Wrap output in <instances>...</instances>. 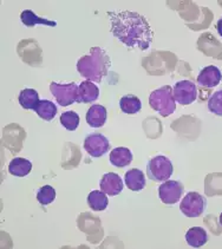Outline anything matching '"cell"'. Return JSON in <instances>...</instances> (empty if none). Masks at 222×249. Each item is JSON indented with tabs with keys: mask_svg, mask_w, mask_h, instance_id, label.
I'll return each mask as SVG.
<instances>
[{
	"mask_svg": "<svg viewBox=\"0 0 222 249\" xmlns=\"http://www.w3.org/2000/svg\"><path fill=\"white\" fill-rule=\"evenodd\" d=\"M222 79L220 69L215 65H209L204 68L198 76V84L202 88L212 89L218 87Z\"/></svg>",
	"mask_w": 222,
	"mask_h": 249,
	"instance_id": "cell-10",
	"label": "cell"
},
{
	"mask_svg": "<svg viewBox=\"0 0 222 249\" xmlns=\"http://www.w3.org/2000/svg\"><path fill=\"white\" fill-rule=\"evenodd\" d=\"M32 170V163L26 159H21V157H16L8 164V171L11 175L17 177H24L27 176Z\"/></svg>",
	"mask_w": 222,
	"mask_h": 249,
	"instance_id": "cell-17",
	"label": "cell"
},
{
	"mask_svg": "<svg viewBox=\"0 0 222 249\" xmlns=\"http://www.w3.org/2000/svg\"><path fill=\"white\" fill-rule=\"evenodd\" d=\"M101 190L109 196H116L123 190V181L115 173L104 174L101 179Z\"/></svg>",
	"mask_w": 222,
	"mask_h": 249,
	"instance_id": "cell-11",
	"label": "cell"
},
{
	"mask_svg": "<svg viewBox=\"0 0 222 249\" xmlns=\"http://www.w3.org/2000/svg\"><path fill=\"white\" fill-rule=\"evenodd\" d=\"M132 162V153L130 149L119 146L111 150L110 153V163L113 167L124 168Z\"/></svg>",
	"mask_w": 222,
	"mask_h": 249,
	"instance_id": "cell-14",
	"label": "cell"
},
{
	"mask_svg": "<svg viewBox=\"0 0 222 249\" xmlns=\"http://www.w3.org/2000/svg\"><path fill=\"white\" fill-rule=\"evenodd\" d=\"M20 20L21 23L27 27L36 26V25H46V26L55 27L56 25H57L55 20H49V19L40 18V17H38L31 10H24L20 15Z\"/></svg>",
	"mask_w": 222,
	"mask_h": 249,
	"instance_id": "cell-18",
	"label": "cell"
},
{
	"mask_svg": "<svg viewBox=\"0 0 222 249\" xmlns=\"http://www.w3.org/2000/svg\"><path fill=\"white\" fill-rule=\"evenodd\" d=\"M185 241L190 247L199 248L208 242V234L202 227H191L185 233Z\"/></svg>",
	"mask_w": 222,
	"mask_h": 249,
	"instance_id": "cell-16",
	"label": "cell"
},
{
	"mask_svg": "<svg viewBox=\"0 0 222 249\" xmlns=\"http://www.w3.org/2000/svg\"><path fill=\"white\" fill-rule=\"evenodd\" d=\"M219 222H220V225L222 226V212H221V214H220V217H219Z\"/></svg>",
	"mask_w": 222,
	"mask_h": 249,
	"instance_id": "cell-27",
	"label": "cell"
},
{
	"mask_svg": "<svg viewBox=\"0 0 222 249\" xmlns=\"http://www.w3.org/2000/svg\"><path fill=\"white\" fill-rule=\"evenodd\" d=\"M185 189L181 182L166 181L159 187V197L166 204H175L181 200Z\"/></svg>",
	"mask_w": 222,
	"mask_h": 249,
	"instance_id": "cell-8",
	"label": "cell"
},
{
	"mask_svg": "<svg viewBox=\"0 0 222 249\" xmlns=\"http://www.w3.org/2000/svg\"><path fill=\"white\" fill-rule=\"evenodd\" d=\"M175 102L181 105H189L198 98V87L191 81L177 82L173 88Z\"/></svg>",
	"mask_w": 222,
	"mask_h": 249,
	"instance_id": "cell-7",
	"label": "cell"
},
{
	"mask_svg": "<svg viewBox=\"0 0 222 249\" xmlns=\"http://www.w3.org/2000/svg\"><path fill=\"white\" fill-rule=\"evenodd\" d=\"M119 107L124 113L128 115H135V113L140 112L142 109V103H141L140 98L134 95H127L123 96L119 99Z\"/></svg>",
	"mask_w": 222,
	"mask_h": 249,
	"instance_id": "cell-20",
	"label": "cell"
},
{
	"mask_svg": "<svg viewBox=\"0 0 222 249\" xmlns=\"http://www.w3.org/2000/svg\"><path fill=\"white\" fill-rule=\"evenodd\" d=\"M110 57L101 48L91 49L90 53L83 56L77 62V71L92 83H101L108 74L110 68Z\"/></svg>",
	"mask_w": 222,
	"mask_h": 249,
	"instance_id": "cell-2",
	"label": "cell"
},
{
	"mask_svg": "<svg viewBox=\"0 0 222 249\" xmlns=\"http://www.w3.org/2000/svg\"><path fill=\"white\" fill-rule=\"evenodd\" d=\"M109 140L102 134H91L84 140L85 151L92 157H102L109 151Z\"/></svg>",
	"mask_w": 222,
	"mask_h": 249,
	"instance_id": "cell-9",
	"label": "cell"
},
{
	"mask_svg": "<svg viewBox=\"0 0 222 249\" xmlns=\"http://www.w3.org/2000/svg\"><path fill=\"white\" fill-rule=\"evenodd\" d=\"M19 104L26 110H35V107H37L38 103L40 102L39 95L36 90L33 89H24L20 91L18 97Z\"/></svg>",
	"mask_w": 222,
	"mask_h": 249,
	"instance_id": "cell-19",
	"label": "cell"
},
{
	"mask_svg": "<svg viewBox=\"0 0 222 249\" xmlns=\"http://www.w3.org/2000/svg\"><path fill=\"white\" fill-rule=\"evenodd\" d=\"M35 111L38 116L41 118V120L50 122L52 121L57 115L58 109L56 107L55 103H52L51 101H48V99H43L38 103L37 107H35Z\"/></svg>",
	"mask_w": 222,
	"mask_h": 249,
	"instance_id": "cell-22",
	"label": "cell"
},
{
	"mask_svg": "<svg viewBox=\"0 0 222 249\" xmlns=\"http://www.w3.org/2000/svg\"><path fill=\"white\" fill-rule=\"evenodd\" d=\"M207 208V200L201 194L190 192L183 197L180 210L185 216L194 218L201 216Z\"/></svg>",
	"mask_w": 222,
	"mask_h": 249,
	"instance_id": "cell-6",
	"label": "cell"
},
{
	"mask_svg": "<svg viewBox=\"0 0 222 249\" xmlns=\"http://www.w3.org/2000/svg\"><path fill=\"white\" fill-rule=\"evenodd\" d=\"M99 97V89L90 81H84L78 85V103H92Z\"/></svg>",
	"mask_w": 222,
	"mask_h": 249,
	"instance_id": "cell-15",
	"label": "cell"
},
{
	"mask_svg": "<svg viewBox=\"0 0 222 249\" xmlns=\"http://www.w3.org/2000/svg\"><path fill=\"white\" fill-rule=\"evenodd\" d=\"M149 104L154 111L159 112L163 117H168L176 110V102H175L173 88L169 85L157 89L152 91L149 97Z\"/></svg>",
	"mask_w": 222,
	"mask_h": 249,
	"instance_id": "cell-3",
	"label": "cell"
},
{
	"mask_svg": "<svg viewBox=\"0 0 222 249\" xmlns=\"http://www.w3.org/2000/svg\"><path fill=\"white\" fill-rule=\"evenodd\" d=\"M37 200L43 206H48L56 200V190L51 185H44L37 193Z\"/></svg>",
	"mask_w": 222,
	"mask_h": 249,
	"instance_id": "cell-24",
	"label": "cell"
},
{
	"mask_svg": "<svg viewBox=\"0 0 222 249\" xmlns=\"http://www.w3.org/2000/svg\"><path fill=\"white\" fill-rule=\"evenodd\" d=\"M111 33L129 49L146 51L150 48L154 33L147 18L132 11H108Z\"/></svg>",
	"mask_w": 222,
	"mask_h": 249,
	"instance_id": "cell-1",
	"label": "cell"
},
{
	"mask_svg": "<svg viewBox=\"0 0 222 249\" xmlns=\"http://www.w3.org/2000/svg\"><path fill=\"white\" fill-rule=\"evenodd\" d=\"M85 118H87L88 124L91 128H101L107 122V109L103 105H92L88 110Z\"/></svg>",
	"mask_w": 222,
	"mask_h": 249,
	"instance_id": "cell-13",
	"label": "cell"
},
{
	"mask_svg": "<svg viewBox=\"0 0 222 249\" xmlns=\"http://www.w3.org/2000/svg\"><path fill=\"white\" fill-rule=\"evenodd\" d=\"M50 91H51V93L60 107H65L79 102L78 85L76 83H69V84L51 83L50 84Z\"/></svg>",
	"mask_w": 222,
	"mask_h": 249,
	"instance_id": "cell-5",
	"label": "cell"
},
{
	"mask_svg": "<svg viewBox=\"0 0 222 249\" xmlns=\"http://www.w3.org/2000/svg\"><path fill=\"white\" fill-rule=\"evenodd\" d=\"M88 204L91 209L95 212H103L107 209L109 201H108V196L104 192H99V190H93L88 195Z\"/></svg>",
	"mask_w": 222,
	"mask_h": 249,
	"instance_id": "cell-21",
	"label": "cell"
},
{
	"mask_svg": "<svg viewBox=\"0 0 222 249\" xmlns=\"http://www.w3.org/2000/svg\"><path fill=\"white\" fill-rule=\"evenodd\" d=\"M216 30H218L219 35H220L222 37V17L220 19H219L218 23H216Z\"/></svg>",
	"mask_w": 222,
	"mask_h": 249,
	"instance_id": "cell-26",
	"label": "cell"
},
{
	"mask_svg": "<svg viewBox=\"0 0 222 249\" xmlns=\"http://www.w3.org/2000/svg\"><path fill=\"white\" fill-rule=\"evenodd\" d=\"M208 110L216 116L222 117V90L216 91L208 99Z\"/></svg>",
	"mask_w": 222,
	"mask_h": 249,
	"instance_id": "cell-25",
	"label": "cell"
},
{
	"mask_svg": "<svg viewBox=\"0 0 222 249\" xmlns=\"http://www.w3.org/2000/svg\"><path fill=\"white\" fill-rule=\"evenodd\" d=\"M173 163L166 156H156L147 165V175L151 181L166 182L173 175Z\"/></svg>",
	"mask_w": 222,
	"mask_h": 249,
	"instance_id": "cell-4",
	"label": "cell"
},
{
	"mask_svg": "<svg viewBox=\"0 0 222 249\" xmlns=\"http://www.w3.org/2000/svg\"><path fill=\"white\" fill-rule=\"evenodd\" d=\"M60 123L69 131H74L79 125V116L74 111L63 112L60 116Z\"/></svg>",
	"mask_w": 222,
	"mask_h": 249,
	"instance_id": "cell-23",
	"label": "cell"
},
{
	"mask_svg": "<svg viewBox=\"0 0 222 249\" xmlns=\"http://www.w3.org/2000/svg\"><path fill=\"white\" fill-rule=\"evenodd\" d=\"M124 182H126L128 189H130L131 192H141L147 184L143 171L136 168L127 171L126 176H124Z\"/></svg>",
	"mask_w": 222,
	"mask_h": 249,
	"instance_id": "cell-12",
	"label": "cell"
}]
</instances>
